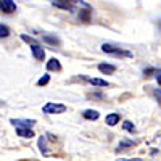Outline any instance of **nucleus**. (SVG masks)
<instances>
[{"label":"nucleus","mask_w":161,"mask_h":161,"mask_svg":"<svg viewBox=\"0 0 161 161\" xmlns=\"http://www.w3.org/2000/svg\"><path fill=\"white\" fill-rule=\"evenodd\" d=\"M39 148H40V152L42 153H45V155H48V147H47V139L45 137H40L39 139Z\"/></svg>","instance_id":"obj_16"},{"label":"nucleus","mask_w":161,"mask_h":161,"mask_svg":"<svg viewBox=\"0 0 161 161\" xmlns=\"http://www.w3.org/2000/svg\"><path fill=\"white\" fill-rule=\"evenodd\" d=\"M158 28H161V19L158 21Z\"/></svg>","instance_id":"obj_25"},{"label":"nucleus","mask_w":161,"mask_h":161,"mask_svg":"<svg viewBox=\"0 0 161 161\" xmlns=\"http://www.w3.org/2000/svg\"><path fill=\"white\" fill-rule=\"evenodd\" d=\"M102 52L108 53V55H113V57H119V58H132V52H129L126 48H119V47L111 45V44H103Z\"/></svg>","instance_id":"obj_1"},{"label":"nucleus","mask_w":161,"mask_h":161,"mask_svg":"<svg viewBox=\"0 0 161 161\" xmlns=\"http://www.w3.org/2000/svg\"><path fill=\"white\" fill-rule=\"evenodd\" d=\"M87 80H89V84L95 86V87H110V84L106 82V80L100 79V77H89Z\"/></svg>","instance_id":"obj_11"},{"label":"nucleus","mask_w":161,"mask_h":161,"mask_svg":"<svg viewBox=\"0 0 161 161\" xmlns=\"http://www.w3.org/2000/svg\"><path fill=\"white\" fill-rule=\"evenodd\" d=\"M119 161H143V159H139V158H132V159H119Z\"/></svg>","instance_id":"obj_24"},{"label":"nucleus","mask_w":161,"mask_h":161,"mask_svg":"<svg viewBox=\"0 0 161 161\" xmlns=\"http://www.w3.org/2000/svg\"><path fill=\"white\" fill-rule=\"evenodd\" d=\"M153 93H155V97H156V98H158V102H159V103H161V90H158V89H156V90H155V92H153Z\"/></svg>","instance_id":"obj_21"},{"label":"nucleus","mask_w":161,"mask_h":161,"mask_svg":"<svg viewBox=\"0 0 161 161\" xmlns=\"http://www.w3.org/2000/svg\"><path fill=\"white\" fill-rule=\"evenodd\" d=\"M98 71L103 73V74H113L116 71V66L110 64V63H100L98 64Z\"/></svg>","instance_id":"obj_10"},{"label":"nucleus","mask_w":161,"mask_h":161,"mask_svg":"<svg viewBox=\"0 0 161 161\" xmlns=\"http://www.w3.org/2000/svg\"><path fill=\"white\" fill-rule=\"evenodd\" d=\"M47 69H48V71L60 73V71H61V63H60L57 58H50V60L47 61Z\"/></svg>","instance_id":"obj_8"},{"label":"nucleus","mask_w":161,"mask_h":161,"mask_svg":"<svg viewBox=\"0 0 161 161\" xmlns=\"http://www.w3.org/2000/svg\"><path fill=\"white\" fill-rule=\"evenodd\" d=\"M10 36V29H8V26L5 24H0V39H5Z\"/></svg>","instance_id":"obj_19"},{"label":"nucleus","mask_w":161,"mask_h":161,"mask_svg":"<svg viewBox=\"0 0 161 161\" xmlns=\"http://www.w3.org/2000/svg\"><path fill=\"white\" fill-rule=\"evenodd\" d=\"M152 73H155V69H153V68H148V69H147L143 74H145V76H152Z\"/></svg>","instance_id":"obj_23"},{"label":"nucleus","mask_w":161,"mask_h":161,"mask_svg":"<svg viewBox=\"0 0 161 161\" xmlns=\"http://www.w3.org/2000/svg\"><path fill=\"white\" fill-rule=\"evenodd\" d=\"M79 19L80 23H90V7H86L79 11Z\"/></svg>","instance_id":"obj_13"},{"label":"nucleus","mask_w":161,"mask_h":161,"mask_svg":"<svg viewBox=\"0 0 161 161\" xmlns=\"http://www.w3.org/2000/svg\"><path fill=\"white\" fill-rule=\"evenodd\" d=\"M119 119H121V114L119 113H110V114H106L105 123H106V126L113 127V126H116L119 123Z\"/></svg>","instance_id":"obj_7"},{"label":"nucleus","mask_w":161,"mask_h":161,"mask_svg":"<svg viewBox=\"0 0 161 161\" xmlns=\"http://www.w3.org/2000/svg\"><path fill=\"white\" fill-rule=\"evenodd\" d=\"M156 80H158V84H159V87H161V69L156 71Z\"/></svg>","instance_id":"obj_22"},{"label":"nucleus","mask_w":161,"mask_h":161,"mask_svg":"<svg viewBox=\"0 0 161 161\" xmlns=\"http://www.w3.org/2000/svg\"><path fill=\"white\" fill-rule=\"evenodd\" d=\"M76 3L87 7V3L80 2V0H52V5H55V7H57V8H60V10H66V11L73 10V7H74Z\"/></svg>","instance_id":"obj_3"},{"label":"nucleus","mask_w":161,"mask_h":161,"mask_svg":"<svg viewBox=\"0 0 161 161\" xmlns=\"http://www.w3.org/2000/svg\"><path fill=\"white\" fill-rule=\"evenodd\" d=\"M42 37H44L45 42L50 44V45H60V39L57 36H42Z\"/></svg>","instance_id":"obj_15"},{"label":"nucleus","mask_w":161,"mask_h":161,"mask_svg":"<svg viewBox=\"0 0 161 161\" xmlns=\"http://www.w3.org/2000/svg\"><path fill=\"white\" fill-rule=\"evenodd\" d=\"M64 111H66V105H63V103L48 102L42 106V113H45V114H60V113H64Z\"/></svg>","instance_id":"obj_2"},{"label":"nucleus","mask_w":161,"mask_h":161,"mask_svg":"<svg viewBox=\"0 0 161 161\" xmlns=\"http://www.w3.org/2000/svg\"><path fill=\"white\" fill-rule=\"evenodd\" d=\"M48 82H50V74H44L42 77L37 80V86H39V87H42V86H47Z\"/></svg>","instance_id":"obj_18"},{"label":"nucleus","mask_w":161,"mask_h":161,"mask_svg":"<svg viewBox=\"0 0 161 161\" xmlns=\"http://www.w3.org/2000/svg\"><path fill=\"white\" fill-rule=\"evenodd\" d=\"M21 39L24 40V42H28V44H37V42H36V40H34L32 37H29L28 34H21Z\"/></svg>","instance_id":"obj_20"},{"label":"nucleus","mask_w":161,"mask_h":161,"mask_svg":"<svg viewBox=\"0 0 161 161\" xmlns=\"http://www.w3.org/2000/svg\"><path fill=\"white\" fill-rule=\"evenodd\" d=\"M10 123L15 127H31L36 124V119H11Z\"/></svg>","instance_id":"obj_6"},{"label":"nucleus","mask_w":161,"mask_h":161,"mask_svg":"<svg viewBox=\"0 0 161 161\" xmlns=\"http://www.w3.org/2000/svg\"><path fill=\"white\" fill-rule=\"evenodd\" d=\"M123 129L126 132H136V126H134V123H130V121H124V123H123Z\"/></svg>","instance_id":"obj_17"},{"label":"nucleus","mask_w":161,"mask_h":161,"mask_svg":"<svg viewBox=\"0 0 161 161\" xmlns=\"http://www.w3.org/2000/svg\"><path fill=\"white\" fill-rule=\"evenodd\" d=\"M0 10L7 15L10 13H15L16 11V3L13 2V0H0Z\"/></svg>","instance_id":"obj_4"},{"label":"nucleus","mask_w":161,"mask_h":161,"mask_svg":"<svg viewBox=\"0 0 161 161\" xmlns=\"http://www.w3.org/2000/svg\"><path fill=\"white\" fill-rule=\"evenodd\" d=\"M31 52H32V57H34L37 61H44L45 52H44V48L40 47L39 44H31Z\"/></svg>","instance_id":"obj_5"},{"label":"nucleus","mask_w":161,"mask_h":161,"mask_svg":"<svg viewBox=\"0 0 161 161\" xmlns=\"http://www.w3.org/2000/svg\"><path fill=\"white\" fill-rule=\"evenodd\" d=\"M82 116H84L87 121H97V119L100 118V113H98L97 110H86V111L82 113Z\"/></svg>","instance_id":"obj_12"},{"label":"nucleus","mask_w":161,"mask_h":161,"mask_svg":"<svg viewBox=\"0 0 161 161\" xmlns=\"http://www.w3.org/2000/svg\"><path fill=\"white\" fill-rule=\"evenodd\" d=\"M16 134L19 137H24V139H32L34 137V130L31 127H16Z\"/></svg>","instance_id":"obj_9"},{"label":"nucleus","mask_w":161,"mask_h":161,"mask_svg":"<svg viewBox=\"0 0 161 161\" xmlns=\"http://www.w3.org/2000/svg\"><path fill=\"white\" fill-rule=\"evenodd\" d=\"M134 145H136V142H134V140H121L119 142V145H118V152H124L126 148H130V147H134Z\"/></svg>","instance_id":"obj_14"}]
</instances>
